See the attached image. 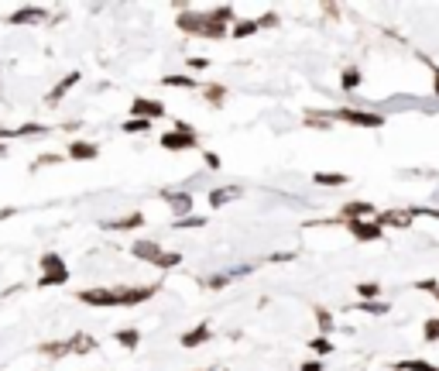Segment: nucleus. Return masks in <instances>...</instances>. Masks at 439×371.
Returning a JSON list of instances; mask_svg holds the SVG:
<instances>
[{
	"label": "nucleus",
	"instance_id": "nucleus-45",
	"mask_svg": "<svg viewBox=\"0 0 439 371\" xmlns=\"http://www.w3.org/2000/svg\"><path fill=\"white\" fill-rule=\"evenodd\" d=\"M429 69H433V76H436V80H433V93H436V96H439V69H436V66H433V62H429Z\"/></svg>",
	"mask_w": 439,
	"mask_h": 371
},
{
	"label": "nucleus",
	"instance_id": "nucleus-17",
	"mask_svg": "<svg viewBox=\"0 0 439 371\" xmlns=\"http://www.w3.org/2000/svg\"><path fill=\"white\" fill-rule=\"evenodd\" d=\"M144 213H127V217H117V220H106L103 224V230H138V227H144Z\"/></svg>",
	"mask_w": 439,
	"mask_h": 371
},
{
	"label": "nucleus",
	"instance_id": "nucleus-37",
	"mask_svg": "<svg viewBox=\"0 0 439 371\" xmlns=\"http://www.w3.org/2000/svg\"><path fill=\"white\" fill-rule=\"evenodd\" d=\"M422 341H426V344H436L439 341V316H433V320L422 323Z\"/></svg>",
	"mask_w": 439,
	"mask_h": 371
},
{
	"label": "nucleus",
	"instance_id": "nucleus-15",
	"mask_svg": "<svg viewBox=\"0 0 439 371\" xmlns=\"http://www.w3.org/2000/svg\"><path fill=\"white\" fill-rule=\"evenodd\" d=\"M131 255H134L138 262H151V265H155V262L165 255V248H162L158 241H134V244H131Z\"/></svg>",
	"mask_w": 439,
	"mask_h": 371
},
{
	"label": "nucleus",
	"instance_id": "nucleus-28",
	"mask_svg": "<svg viewBox=\"0 0 439 371\" xmlns=\"http://www.w3.org/2000/svg\"><path fill=\"white\" fill-rule=\"evenodd\" d=\"M312 183L330 189V186H347V183H351V176H344V172H316V176H312Z\"/></svg>",
	"mask_w": 439,
	"mask_h": 371
},
{
	"label": "nucleus",
	"instance_id": "nucleus-26",
	"mask_svg": "<svg viewBox=\"0 0 439 371\" xmlns=\"http://www.w3.org/2000/svg\"><path fill=\"white\" fill-rule=\"evenodd\" d=\"M316 323H319V337H326V334L337 330V320H333V313L326 306H316Z\"/></svg>",
	"mask_w": 439,
	"mask_h": 371
},
{
	"label": "nucleus",
	"instance_id": "nucleus-35",
	"mask_svg": "<svg viewBox=\"0 0 439 371\" xmlns=\"http://www.w3.org/2000/svg\"><path fill=\"white\" fill-rule=\"evenodd\" d=\"M35 134H48V127H45V124H35V120H31V124H21V127L14 131V138H35Z\"/></svg>",
	"mask_w": 439,
	"mask_h": 371
},
{
	"label": "nucleus",
	"instance_id": "nucleus-38",
	"mask_svg": "<svg viewBox=\"0 0 439 371\" xmlns=\"http://www.w3.org/2000/svg\"><path fill=\"white\" fill-rule=\"evenodd\" d=\"M412 217H429V220H439V210L436 206H409Z\"/></svg>",
	"mask_w": 439,
	"mask_h": 371
},
{
	"label": "nucleus",
	"instance_id": "nucleus-22",
	"mask_svg": "<svg viewBox=\"0 0 439 371\" xmlns=\"http://www.w3.org/2000/svg\"><path fill=\"white\" fill-rule=\"evenodd\" d=\"M351 309L371 313V316H384V313H391V302L388 299H360V302H353Z\"/></svg>",
	"mask_w": 439,
	"mask_h": 371
},
{
	"label": "nucleus",
	"instance_id": "nucleus-19",
	"mask_svg": "<svg viewBox=\"0 0 439 371\" xmlns=\"http://www.w3.org/2000/svg\"><path fill=\"white\" fill-rule=\"evenodd\" d=\"M69 341V351L73 354H93L96 351V337H89L86 330H76L73 337H66Z\"/></svg>",
	"mask_w": 439,
	"mask_h": 371
},
{
	"label": "nucleus",
	"instance_id": "nucleus-4",
	"mask_svg": "<svg viewBox=\"0 0 439 371\" xmlns=\"http://www.w3.org/2000/svg\"><path fill=\"white\" fill-rule=\"evenodd\" d=\"M158 145H162L165 152H192V148L199 145V138H196V127H192V124L176 120L172 131H165V134L158 138Z\"/></svg>",
	"mask_w": 439,
	"mask_h": 371
},
{
	"label": "nucleus",
	"instance_id": "nucleus-36",
	"mask_svg": "<svg viewBox=\"0 0 439 371\" xmlns=\"http://www.w3.org/2000/svg\"><path fill=\"white\" fill-rule=\"evenodd\" d=\"M357 296L360 299H381V285L377 282H357Z\"/></svg>",
	"mask_w": 439,
	"mask_h": 371
},
{
	"label": "nucleus",
	"instance_id": "nucleus-31",
	"mask_svg": "<svg viewBox=\"0 0 439 371\" xmlns=\"http://www.w3.org/2000/svg\"><path fill=\"white\" fill-rule=\"evenodd\" d=\"M309 351H312L316 358H326V354H333V341H326V337H312V341H309Z\"/></svg>",
	"mask_w": 439,
	"mask_h": 371
},
{
	"label": "nucleus",
	"instance_id": "nucleus-16",
	"mask_svg": "<svg viewBox=\"0 0 439 371\" xmlns=\"http://www.w3.org/2000/svg\"><path fill=\"white\" fill-rule=\"evenodd\" d=\"M45 17H48L45 7H21V10H14L7 17V24H41Z\"/></svg>",
	"mask_w": 439,
	"mask_h": 371
},
{
	"label": "nucleus",
	"instance_id": "nucleus-5",
	"mask_svg": "<svg viewBox=\"0 0 439 371\" xmlns=\"http://www.w3.org/2000/svg\"><path fill=\"white\" fill-rule=\"evenodd\" d=\"M330 120H344V124H353V127H381L384 124V114L377 110H353V107H333L326 110Z\"/></svg>",
	"mask_w": 439,
	"mask_h": 371
},
{
	"label": "nucleus",
	"instance_id": "nucleus-18",
	"mask_svg": "<svg viewBox=\"0 0 439 371\" xmlns=\"http://www.w3.org/2000/svg\"><path fill=\"white\" fill-rule=\"evenodd\" d=\"M80 80H83V76H80V73H76V69H73V73H69V76H62V80H59V83H55V87H52V90H48V96H45V100H48V103H59V100H62V96H66V93L73 90V87H76V83H80Z\"/></svg>",
	"mask_w": 439,
	"mask_h": 371
},
{
	"label": "nucleus",
	"instance_id": "nucleus-6",
	"mask_svg": "<svg viewBox=\"0 0 439 371\" xmlns=\"http://www.w3.org/2000/svg\"><path fill=\"white\" fill-rule=\"evenodd\" d=\"M76 299H80L83 306H96V309H120L117 289H80Z\"/></svg>",
	"mask_w": 439,
	"mask_h": 371
},
{
	"label": "nucleus",
	"instance_id": "nucleus-14",
	"mask_svg": "<svg viewBox=\"0 0 439 371\" xmlns=\"http://www.w3.org/2000/svg\"><path fill=\"white\" fill-rule=\"evenodd\" d=\"M66 159L69 162H96L100 159V145H93V141H69Z\"/></svg>",
	"mask_w": 439,
	"mask_h": 371
},
{
	"label": "nucleus",
	"instance_id": "nucleus-30",
	"mask_svg": "<svg viewBox=\"0 0 439 371\" xmlns=\"http://www.w3.org/2000/svg\"><path fill=\"white\" fill-rule=\"evenodd\" d=\"M199 227H206V217H199V213H189L182 220H172V230H199Z\"/></svg>",
	"mask_w": 439,
	"mask_h": 371
},
{
	"label": "nucleus",
	"instance_id": "nucleus-42",
	"mask_svg": "<svg viewBox=\"0 0 439 371\" xmlns=\"http://www.w3.org/2000/svg\"><path fill=\"white\" fill-rule=\"evenodd\" d=\"M299 371H323V361H319V358H309V361L299 365Z\"/></svg>",
	"mask_w": 439,
	"mask_h": 371
},
{
	"label": "nucleus",
	"instance_id": "nucleus-24",
	"mask_svg": "<svg viewBox=\"0 0 439 371\" xmlns=\"http://www.w3.org/2000/svg\"><path fill=\"white\" fill-rule=\"evenodd\" d=\"M395 371H439V365L426 361V358H405V361H391Z\"/></svg>",
	"mask_w": 439,
	"mask_h": 371
},
{
	"label": "nucleus",
	"instance_id": "nucleus-2",
	"mask_svg": "<svg viewBox=\"0 0 439 371\" xmlns=\"http://www.w3.org/2000/svg\"><path fill=\"white\" fill-rule=\"evenodd\" d=\"M38 269H41V278H38V285L41 289H55V285H66L69 282V265H66V258L59 255V251H45L41 255V262H38Z\"/></svg>",
	"mask_w": 439,
	"mask_h": 371
},
{
	"label": "nucleus",
	"instance_id": "nucleus-25",
	"mask_svg": "<svg viewBox=\"0 0 439 371\" xmlns=\"http://www.w3.org/2000/svg\"><path fill=\"white\" fill-rule=\"evenodd\" d=\"M360 83H364V73H360L357 66H347V69L340 73V90H344V93L360 90Z\"/></svg>",
	"mask_w": 439,
	"mask_h": 371
},
{
	"label": "nucleus",
	"instance_id": "nucleus-12",
	"mask_svg": "<svg viewBox=\"0 0 439 371\" xmlns=\"http://www.w3.org/2000/svg\"><path fill=\"white\" fill-rule=\"evenodd\" d=\"M241 192H244V189H237V186H216V189H209V192H206V203H209L213 210H223L227 203L241 199Z\"/></svg>",
	"mask_w": 439,
	"mask_h": 371
},
{
	"label": "nucleus",
	"instance_id": "nucleus-9",
	"mask_svg": "<svg viewBox=\"0 0 439 371\" xmlns=\"http://www.w3.org/2000/svg\"><path fill=\"white\" fill-rule=\"evenodd\" d=\"M206 341H213V327H209V323H196L192 330H185V334L178 337V344H182L185 351H196V347H203Z\"/></svg>",
	"mask_w": 439,
	"mask_h": 371
},
{
	"label": "nucleus",
	"instance_id": "nucleus-39",
	"mask_svg": "<svg viewBox=\"0 0 439 371\" xmlns=\"http://www.w3.org/2000/svg\"><path fill=\"white\" fill-rule=\"evenodd\" d=\"M415 289H419V292H433V296H436L439 282H436V278H415Z\"/></svg>",
	"mask_w": 439,
	"mask_h": 371
},
{
	"label": "nucleus",
	"instance_id": "nucleus-44",
	"mask_svg": "<svg viewBox=\"0 0 439 371\" xmlns=\"http://www.w3.org/2000/svg\"><path fill=\"white\" fill-rule=\"evenodd\" d=\"M261 21V28H278V14L271 10V14H264V17H258Z\"/></svg>",
	"mask_w": 439,
	"mask_h": 371
},
{
	"label": "nucleus",
	"instance_id": "nucleus-46",
	"mask_svg": "<svg viewBox=\"0 0 439 371\" xmlns=\"http://www.w3.org/2000/svg\"><path fill=\"white\" fill-rule=\"evenodd\" d=\"M14 213H17V210H10V206H3V210H0V220H7V217H14Z\"/></svg>",
	"mask_w": 439,
	"mask_h": 371
},
{
	"label": "nucleus",
	"instance_id": "nucleus-40",
	"mask_svg": "<svg viewBox=\"0 0 439 371\" xmlns=\"http://www.w3.org/2000/svg\"><path fill=\"white\" fill-rule=\"evenodd\" d=\"M203 162H206V169H209V172L223 169V162H220V155H216V152H203Z\"/></svg>",
	"mask_w": 439,
	"mask_h": 371
},
{
	"label": "nucleus",
	"instance_id": "nucleus-32",
	"mask_svg": "<svg viewBox=\"0 0 439 371\" xmlns=\"http://www.w3.org/2000/svg\"><path fill=\"white\" fill-rule=\"evenodd\" d=\"M178 265H182V255H178V251H165V255L155 262L158 272H169V269H178Z\"/></svg>",
	"mask_w": 439,
	"mask_h": 371
},
{
	"label": "nucleus",
	"instance_id": "nucleus-34",
	"mask_svg": "<svg viewBox=\"0 0 439 371\" xmlns=\"http://www.w3.org/2000/svg\"><path fill=\"white\" fill-rule=\"evenodd\" d=\"M148 131H151V120H138V117L124 120V134H148Z\"/></svg>",
	"mask_w": 439,
	"mask_h": 371
},
{
	"label": "nucleus",
	"instance_id": "nucleus-7",
	"mask_svg": "<svg viewBox=\"0 0 439 371\" xmlns=\"http://www.w3.org/2000/svg\"><path fill=\"white\" fill-rule=\"evenodd\" d=\"M158 296V285H120L117 289V299H120V309H131V306H141L144 299H155Z\"/></svg>",
	"mask_w": 439,
	"mask_h": 371
},
{
	"label": "nucleus",
	"instance_id": "nucleus-13",
	"mask_svg": "<svg viewBox=\"0 0 439 371\" xmlns=\"http://www.w3.org/2000/svg\"><path fill=\"white\" fill-rule=\"evenodd\" d=\"M374 220H377L381 227H402V230L415 224V217L409 213V206H405V210H381V213H377Z\"/></svg>",
	"mask_w": 439,
	"mask_h": 371
},
{
	"label": "nucleus",
	"instance_id": "nucleus-10",
	"mask_svg": "<svg viewBox=\"0 0 439 371\" xmlns=\"http://www.w3.org/2000/svg\"><path fill=\"white\" fill-rule=\"evenodd\" d=\"M374 217H377V206L367 199H353L340 210V220H374Z\"/></svg>",
	"mask_w": 439,
	"mask_h": 371
},
{
	"label": "nucleus",
	"instance_id": "nucleus-11",
	"mask_svg": "<svg viewBox=\"0 0 439 371\" xmlns=\"http://www.w3.org/2000/svg\"><path fill=\"white\" fill-rule=\"evenodd\" d=\"M162 199L165 203H172V213H176V220H182V217H189L192 213V192H172V189H162Z\"/></svg>",
	"mask_w": 439,
	"mask_h": 371
},
{
	"label": "nucleus",
	"instance_id": "nucleus-23",
	"mask_svg": "<svg viewBox=\"0 0 439 371\" xmlns=\"http://www.w3.org/2000/svg\"><path fill=\"white\" fill-rule=\"evenodd\" d=\"M113 341H117L120 347H127V351H138V347H141V330H134V327L113 330Z\"/></svg>",
	"mask_w": 439,
	"mask_h": 371
},
{
	"label": "nucleus",
	"instance_id": "nucleus-8",
	"mask_svg": "<svg viewBox=\"0 0 439 371\" xmlns=\"http://www.w3.org/2000/svg\"><path fill=\"white\" fill-rule=\"evenodd\" d=\"M131 117H138V120H162L165 117V103L162 100H151V96H134V103H131Z\"/></svg>",
	"mask_w": 439,
	"mask_h": 371
},
{
	"label": "nucleus",
	"instance_id": "nucleus-21",
	"mask_svg": "<svg viewBox=\"0 0 439 371\" xmlns=\"http://www.w3.org/2000/svg\"><path fill=\"white\" fill-rule=\"evenodd\" d=\"M158 83H162V87H169V90H203L192 76H182V73H169V76H162Z\"/></svg>",
	"mask_w": 439,
	"mask_h": 371
},
{
	"label": "nucleus",
	"instance_id": "nucleus-43",
	"mask_svg": "<svg viewBox=\"0 0 439 371\" xmlns=\"http://www.w3.org/2000/svg\"><path fill=\"white\" fill-rule=\"evenodd\" d=\"M189 69H209V59H203V55H192V59H189Z\"/></svg>",
	"mask_w": 439,
	"mask_h": 371
},
{
	"label": "nucleus",
	"instance_id": "nucleus-29",
	"mask_svg": "<svg viewBox=\"0 0 439 371\" xmlns=\"http://www.w3.org/2000/svg\"><path fill=\"white\" fill-rule=\"evenodd\" d=\"M38 354H48V358H66V354H73V351H69V341H48V344H41V347H38Z\"/></svg>",
	"mask_w": 439,
	"mask_h": 371
},
{
	"label": "nucleus",
	"instance_id": "nucleus-20",
	"mask_svg": "<svg viewBox=\"0 0 439 371\" xmlns=\"http://www.w3.org/2000/svg\"><path fill=\"white\" fill-rule=\"evenodd\" d=\"M258 31H261V21H258V17H244V21H237V24L230 28V38L241 42V38H251V35H258Z\"/></svg>",
	"mask_w": 439,
	"mask_h": 371
},
{
	"label": "nucleus",
	"instance_id": "nucleus-3",
	"mask_svg": "<svg viewBox=\"0 0 439 371\" xmlns=\"http://www.w3.org/2000/svg\"><path fill=\"white\" fill-rule=\"evenodd\" d=\"M319 224L347 227L353 234V241H360V244H377V241H384V227H381L377 220H340V217H333V220H319Z\"/></svg>",
	"mask_w": 439,
	"mask_h": 371
},
{
	"label": "nucleus",
	"instance_id": "nucleus-47",
	"mask_svg": "<svg viewBox=\"0 0 439 371\" xmlns=\"http://www.w3.org/2000/svg\"><path fill=\"white\" fill-rule=\"evenodd\" d=\"M0 159H7V145L3 141H0Z\"/></svg>",
	"mask_w": 439,
	"mask_h": 371
},
{
	"label": "nucleus",
	"instance_id": "nucleus-33",
	"mask_svg": "<svg viewBox=\"0 0 439 371\" xmlns=\"http://www.w3.org/2000/svg\"><path fill=\"white\" fill-rule=\"evenodd\" d=\"M230 282H234V275H230V269H227V272H220V275L203 278V285H206V289H213V292H216V289H227Z\"/></svg>",
	"mask_w": 439,
	"mask_h": 371
},
{
	"label": "nucleus",
	"instance_id": "nucleus-1",
	"mask_svg": "<svg viewBox=\"0 0 439 371\" xmlns=\"http://www.w3.org/2000/svg\"><path fill=\"white\" fill-rule=\"evenodd\" d=\"M178 28H182L185 35H199V38H230V28L220 24L213 14L182 10V14H178Z\"/></svg>",
	"mask_w": 439,
	"mask_h": 371
},
{
	"label": "nucleus",
	"instance_id": "nucleus-27",
	"mask_svg": "<svg viewBox=\"0 0 439 371\" xmlns=\"http://www.w3.org/2000/svg\"><path fill=\"white\" fill-rule=\"evenodd\" d=\"M203 96H206V103H209V107H223V100H227V87H220V83H206V87H203Z\"/></svg>",
	"mask_w": 439,
	"mask_h": 371
},
{
	"label": "nucleus",
	"instance_id": "nucleus-41",
	"mask_svg": "<svg viewBox=\"0 0 439 371\" xmlns=\"http://www.w3.org/2000/svg\"><path fill=\"white\" fill-rule=\"evenodd\" d=\"M59 162H66V159H62V155H41L31 169H41V165H59Z\"/></svg>",
	"mask_w": 439,
	"mask_h": 371
}]
</instances>
